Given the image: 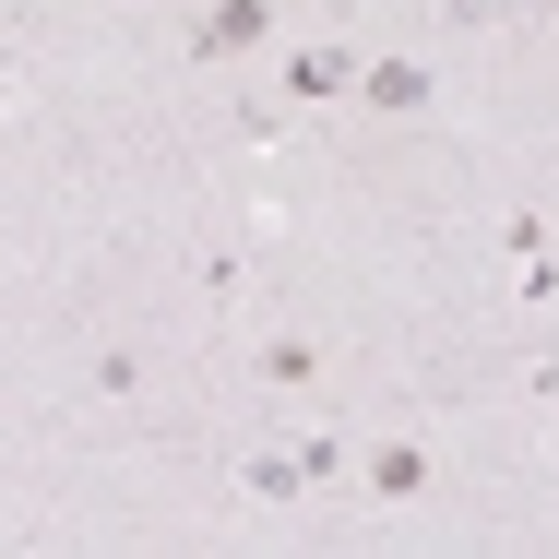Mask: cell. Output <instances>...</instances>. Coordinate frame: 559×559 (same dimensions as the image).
Returning a JSON list of instances; mask_svg holds the SVG:
<instances>
[{
    "label": "cell",
    "mask_w": 559,
    "mask_h": 559,
    "mask_svg": "<svg viewBox=\"0 0 559 559\" xmlns=\"http://www.w3.org/2000/svg\"><path fill=\"white\" fill-rule=\"evenodd\" d=\"M298 108H322V96H357V60L345 48H286V72H274Z\"/></svg>",
    "instance_id": "4"
},
{
    "label": "cell",
    "mask_w": 559,
    "mask_h": 559,
    "mask_svg": "<svg viewBox=\"0 0 559 559\" xmlns=\"http://www.w3.org/2000/svg\"><path fill=\"white\" fill-rule=\"evenodd\" d=\"M429 96H441V72H429L417 48H381V60H357V108H369V119H429Z\"/></svg>",
    "instance_id": "2"
},
{
    "label": "cell",
    "mask_w": 559,
    "mask_h": 559,
    "mask_svg": "<svg viewBox=\"0 0 559 559\" xmlns=\"http://www.w3.org/2000/svg\"><path fill=\"white\" fill-rule=\"evenodd\" d=\"M250 381H262V393H298V381H322V345H310V334H262Z\"/></svg>",
    "instance_id": "5"
},
{
    "label": "cell",
    "mask_w": 559,
    "mask_h": 559,
    "mask_svg": "<svg viewBox=\"0 0 559 559\" xmlns=\"http://www.w3.org/2000/svg\"><path fill=\"white\" fill-rule=\"evenodd\" d=\"M429 488H441V464H429L417 441H381V452H369V500L405 512V500H429Z\"/></svg>",
    "instance_id": "3"
},
{
    "label": "cell",
    "mask_w": 559,
    "mask_h": 559,
    "mask_svg": "<svg viewBox=\"0 0 559 559\" xmlns=\"http://www.w3.org/2000/svg\"><path fill=\"white\" fill-rule=\"evenodd\" d=\"M143 381H155V369H143V345H96V357H84V393H108V405H131Z\"/></svg>",
    "instance_id": "6"
},
{
    "label": "cell",
    "mask_w": 559,
    "mask_h": 559,
    "mask_svg": "<svg viewBox=\"0 0 559 559\" xmlns=\"http://www.w3.org/2000/svg\"><path fill=\"white\" fill-rule=\"evenodd\" d=\"M179 48H191V60H215V72H226V60H262V48H274V0H203Z\"/></svg>",
    "instance_id": "1"
},
{
    "label": "cell",
    "mask_w": 559,
    "mask_h": 559,
    "mask_svg": "<svg viewBox=\"0 0 559 559\" xmlns=\"http://www.w3.org/2000/svg\"><path fill=\"white\" fill-rule=\"evenodd\" d=\"M238 488H250V500H298V488H310V464H298V452H250V464H238Z\"/></svg>",
    "instance_id": "7"
}]
</instances>
